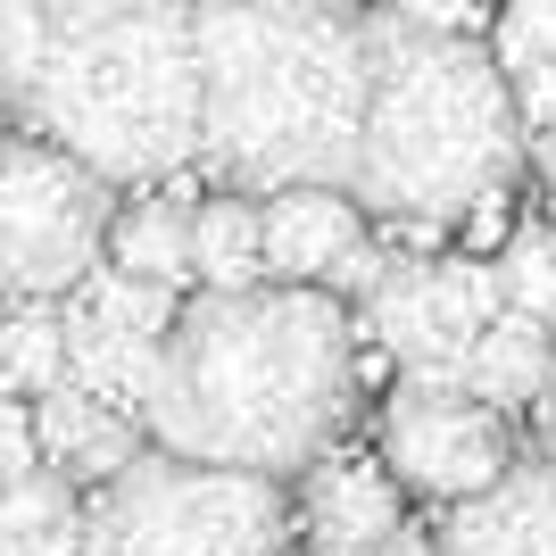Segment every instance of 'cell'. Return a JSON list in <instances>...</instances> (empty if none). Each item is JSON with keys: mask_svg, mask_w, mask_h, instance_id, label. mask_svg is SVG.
Listing matches in <instances>:
<instances>
[{"mask_svg": "<svg viewBox=\"0 0 556 556\" xmlns=\"http://www.w3.org/2000/svg\"><path fill=\"white\" fill-rule=\"evenodd\" d=\"M357 416V325L332 282L200 291L150 382V432L175 457L307 473Z\"/></svg>", "mask_w": 556, "mask_h": 556, "instance_id": "1", "label": "cell"}, {"mask_svg": "<svg viewBox=\"0 0 556 556\" xmlns=\"http://www.w3.org/2000/svg\"><path fill=\"white\" fill-rule=\"evenodd\" d=\"M208 134L200 166L232 191L349 184L374 109V9L357 0H200Z\"/></svg>", "mask_w": 556, "mask_h": 556, "instance_id": "2", "label": "cell"}, {"mask_svg": "<svg viewBox=\"0 0 556 556\" xmlns=\"http://www.w3.org/2000/svg\"><path fill=\"white\" fill-rule=\"evenodd\" d=\"M9 116L109 184H175L208 134L200 0H42V50L9 84Z\"/></svg>", "mask_w": 556, "mask_h": 556, "instance_id": "3", "label": "cell"}, {"mask_svg": "<svg viewBox=\"0 0 556 556\" xmlns=\"http://www.w3.org/2000/svg\"><path fill=\"white\" fill-rule=\"evenodd\" d=\"M523 100L498 50L374 9V109L357 150V200L391 225L473 216L523 166Z\"/></svg>", "mask_w": 556, "mask_h": 556, "instance_id": "4", "label": "cell"}, {"mask_svg": "<svg viewBox=\"0 0 556 556\" xmlns=\"http://www.w3.org/2000/svg\"><path fill=\"white\" fill-rule=\"evenodd\" d=\"M291 498L275 473L200 457H134L100 482L84 515V556H282Z\"/></svg>", "mask_w": 556, "mask_h": 556, "instance_id": "5", "label": "cell"}, {"mask_svg": "<svg viewBox=\"0 0 556 556\" xmlns=\"http://www.w3.org/2000/svg\"><path fill=\"white\" fill-rule=\"evenodd\" d=\"M116 232L109 175L59 150L50 134H9V191H0V275L9 300H67L100 275V250Z\"/></svg>", "mask_w": 556, "mask_h": 556, "instance_id": "6", "label": "cell"}, {"mask_svg": "<svg viewBox=\"0 0 556 556\" xmlns=\"http://www.w3.org/2000/svg\"><path fill=\"white\" fill-rule=\"evenodd\" d=\"M507 316V275L498 257L465 250V257H399L382 291L357 300V325L407 366H465L473 374V341Z\"/></svg>", "mask_w": 556, "mask_h": 556, "instance_id": "7", "label": "cell"}, {"mask_svg": "<svg viewBox=\"0 0 556 556\" xmlns=\"http://www.w3.org/2000/svg\"><path fill=\"white\" fill-rule=\"evenodd\" d=\"M175 316H184L175 282H150L134 266H100L92 282L67 291V374L125 416H150V382H159Z\"/></svg>", "mask_w": 556, "mask_h": 556, "instance_id": "8", "label": "cell"}, {"mask_svg": "<svg viewBox=\"0 0 556 556\" xmlns=\"http://www.w3.org/2000/svg\"><path fill=\"white\" fill-rule=\"evenodd\" d=\"M382 457L424 498H482L490 482L515 473L507 416L490 399L441 391V382H407V374H399L391 407H382Z\"/></svg>", "mask_w": 556, "mask_h": 556, "instance_id": "9", "label": "cell"}, {"mask_svg": "<svg viewBox=\"0 0 556 556\" xmlns=\"http://www.w3.org/2000/svg\"><path fill=\"white\" fill-rule=\"evenodd\" d=\"M366 200L349 184H291L266 191V275L275 282H325L366 241Z\"/></svg>", "mask_w": 556, "mask_h": 556, "instance_id": "10", "label": "cell"}, {"mask_svg": "<svg viewBox=\"0 0 556 556\" xmlns=\"http://www.w3.org/2000/svg\"><path fill=\"white\" fill-rule=\"evenodd\" d=\"M441 556H556V457L515 465L482 498H457Z\"/></svg>", "mask_w": 556, "mask_h": 556, "instance_id": "11", "label": "cell"}, {"mask_svg": "<svg viewBox=\"0 0 556 556\" xmlns=\"http://www.w3.org/2000/svg\"><path fill=\"white\" fill-rule=\"evenodd\" d=\"M300 523L316 532V548H357V540H382L399 532V473L391 457H316L307 465V490H300Z\"/></svg>", "mask_w": 556, "mask_h": 556, "instance_id": "12", "label": "cell"}, {"mask_svg": "<svg viewBox=\"0 0 556 556\" xmlns=\"http://www.w3.org/2000/svg\"><path fill=\"white\" fill-rule=\"evenodd\" d=\"M34 424H42V448L59 473H75V482H116L125 465L141 457L134 448V416L125 407H109L100 391H84V382H59V391L34 399Z\"/></svg>", "mask_w": 556, "mask_h": 556, "instance_id": "13", "label": "cell"}, {"mask_svg": "<svg viewBox=\"0 0 556 556\" xmlns=\"http://www.w3.org/2000/svg\"><path fill=\"white\" fill-rule=\"evenodd\" d=\"M556 391V341L540 316H523V307H507L498 325L473 341V399H490L498 416L507 407H532V399Z\"/></svg>", "mask_w": 556, "mask_h": 556, "instance_id": "14", "label": "cell"}, {"mask_svg": "<svg viewBox=\"0 0 556 556\" xmlns=\"http://www.w3.org/2000/svg\"><path fill=\"white\" fill-rule=\"evenodd\" d=\"M84 498H75V473L59 465H34L9 482V507H0V556H84Z\"/></svg>", "mask_w": 556, "mask_h": 556, "instance_id": "15", "label": "cell"}, {"mask_svg": "<svg viewBox=\"0 0 556 556\" xmlns=\"http://www.w3.org/2000/svg\"><path fill=\"white\" fill-rule=\"evenodd\" d=\"M191 257H200V291H250L266 275V208L257 191H216L200 200V225H191Z\"/></svg>", "mask_w": 556, "mask_h": 556, "instance_id": "16", "label": "cell"}, {"mask_svg": "<svg viewBox=\"0 0 556 556\" xmlns=\"http://www.w3.org/2000/svg\"><path fill=\"white\" fill-rule=\"evenodd\" d=\"M191 225H200V208L184 200V184H166V191H150V200H134V208L116 216L109 257H116V266H134V275H150V282H200Z\"/></svg>", "mask_w": 556, "mask_h": 556, "instance_id": "17", "label": "cell"}, {"mask_svg": "<svg viewBox=\"0 0 556 556\" xmlns=\"http://www.w3.org/2000/svg\"><path fill=\"white\" fill-rule=\"evenodd\" d=\"M67 382V300H17L9 307V391L42 399Z\"/></svg>", "mask_w": 556, "mask_h": 556, "instance_id": "18", "label": "cell"}, {"mask_svg": "<svg viewBox=\"0 0 556 556\" xmlns=\"http://www.w3.org/2000/svg\"><path fill=\"white\" fill-rule=\"evenodd\" d=\"M498 275H507V307L556 325V232L548 225H515L507 250H498Z\"/></svg>", "mask_w": 556, "mask_h": 556, "instance_id": "19", "label": "cell"}, {"mask_svg": "<svg viewBox=\"0 0 556 556\" xmlns=\"http://www.w3.org/2000/svg\"><path fill=\"white\" fill-rule=\"evenodd\" d=\"M515 100H523V125H532V134H556V59L515 75Z\"/></svg>", "mask_w": 556, "mask_h": 556, "instance_id": "20", "label": "cell"}, {"mask_svg": "<svg viewBox=\"0 0 556 556\" xmlns=\"http://www.w3.org/2000/svg\"><path fill=\"white\" fill-rule=\"evenodd\" d=\"M382 9H399L416 25H441V34H473V17H482V0H382Z\"/></svg>", "mask_w": 556, "mask_h": 556, "instance_id": "21", "label": "cell"}, {"mask_svg": "<svg viewBox=\"0 0 556 556\" xmlns=\"http://www.w3.org/2000/svg\"><path fill=\"white\" fill-rule=\"evenodd\" d=\"M325 556H441V540H424V532H382V540H357V548H325Z\"/></svg>", "mask_w": 556, "mask_h": 556, "instance_id": "22", "label": "cell"}, {"mask_svg": "<svg viewBox=\"0 0 556 556\" xmlns=\"http://www.w3.org/2000/svg\"><path fill=\"white\" fill-rule=\"evenodd\" d=\"M540 175H548V191H556V134H540Z\"/></svg>", "mask_w": 556, "mask_h": 556, "instance_id": "23", "label": "cell"}, {"mask_svg": "<svg viewBox=\"0 0 556 556\" xmlns=\"http://www.w3.org/2000/svg\"><path fill=\"white\" fill-rule=\"evenodd\" d=\"M548 457H556V391H548Z\"/></svg>", "mask_w": 556, "mask_h": 556, "instance_id": "24", "label": "cell"}]
</instances>
